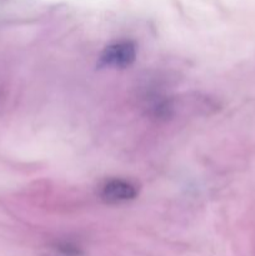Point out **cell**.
<instances>
[{
  "label": "cell",
  "instance_id": "1",
  "mask_svg": "<svg viewBox=\"0 0 255 256\" xmlns=\"http://www.w3.org/2000/svg\"><path fill=\"white\" fill-rule=\"evenodd\" d=\"M138 48L132 40H119L108 45L99 56V65L102 68H128L135 62Z\"/></svg>",
  "mask_w": 255,
  "mask_h": 256
},
{
  "label": "cell",
  "instance_id": "2",
  "mask_svg": "<svg viewBox=\"0 0 255 256\" xmlns=\"http://www.w3.org/2000/svg\"><path fill=\"white\" fill-rule=\"evenodd\" d=\"M138 188L125 179H109L99 189V196L106 204H122L136 198Z\"/></svg>",
  "mask_w": 255,
  "mask_h": 256
},
{
  "label": "cell",
  "instance_id": "3",
  "mask_svg": "<svg viewBox=\"0 0 255 256\" xmlns=\"http://www.w3.org/2000/svg\"><path fill=\"white\" fill-rule=\"evenodd\" d=\"M58 252L59 254L64 256H79L80 250L79 248L75 246V245L69 244V242H62V244L58 245Z\"/></svg>",
  "mask_w": 255,
  "mask_h": 256
}]
</instances>
